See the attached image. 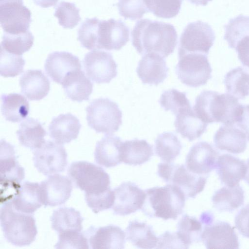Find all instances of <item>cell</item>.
Here are the masks:
<instances>
[{
	"label": "cell",
	"instance_id": "23",
	"mask_svg": "<svg viewBox=\"0 0 249 249\" xmlns=\"http://www.w3.org/2000/svg\"><path fill=\"white\" fill-rule=\"evenodd\" d=\"M9 200H11L13 207L17 211L33 214L43 205L40 184L24 182Z\"/></svg>",
	"mask_w": 249,
	"mask_h": 249
},
{
	"label": "cell",
	"instance_id": "29",
	"mask_svg": "<svg viewBox=\"0 0 249 249\" xmlns=\"http://www.w3.org/2000/svg\"><path fill=\"white\" fill-rule=\"evenodd\" d=\"M176 116V132L190 142L200 138L207 130L208 124L196 116L192 107L182 110Z\"/></svg>",
	"mask_w": 249,
	"mask_h": 249
},
{
	"label": "cell",
	"instance_id": "51",
	"mask_svg": "<svg viewBox=\"0 0 249 249\" xmlns=\"http://www.w3.org/2000/svg\"><path fill=\"white\" fill-rule=\"evenodd\" d=\"M59 0H33L36 5L42 8H48L54 6Z\"/></svg>",
	"mask_w": 249,
	"mask_h": 249
},
{
	"label": "cell",
	"instance_id": "37",
	"mask_svg": "<svg viewBox=\"0 0 249 249\" xmlns=\"http://www.w3.org/2000/svg\"><path fill=\"white\" fill-rule=\"evenodd\" d=\"M182 146L178 137L171 132H164L155 142L156 154L165 162H172L179 155Z\"/></svg>",
	"mask_w": 249,
	"mask_h": 249
},
{
	"label": "cell",
	"instance_id": "2",
	"mask_svg": "<svg viewBox=\"0 0 249 249\" xmlns=\"http://www.w3.org/2000/svg\"><path fill=\"white\" fill-rule=\"evenodd\" d=\"M193 110L199 119L208 124L221 123L232 125L242 114L243 105L229 93L203 90L196 98Z\"/></svg>",
	"mask_w": 249,
	"mask_h": 249
},
{
	"label": "cell",
	"instance_id": "19",
	"mask_svg": "<svg viewBox=\"0 0 249 249\" xmlns=\"http://www.w3.org/2000/svg\"><path fill=\"white\" fill-rule=\"evenodd\" d=\"M43 204L54 207L65 203L72 190V181L66 176L55 174L40 183Z\"/></svg>",
	"mask_w": 249,
	"mask_h": 249
},
{
	"label": "cell",
	"instance_id": "3",
	"mask_svg": "<svg viewBox=\"0 0 249 249\" xmlns=\"http://www.w3.org/2000/svg\"><path fill=\"white\" fill-rule=\"evenodd\" d=\"M142 211L149 217L176 220L183 212L186 196L178 187L171 184L145 190Z\"/></svg>",
	"mask_w": 249,
	"mask_h": 249
},
{
	"label": "cell",
	"instance_id": "4",
	"mask_svg": "<svg viewBox=\"0 0 249 249\" xmlns=\"http://www.w3.org/2000/svg\"><path fill=\"white\" fill-rule=\"evenodd\" d=\"M1 205L0 226L5 238L15 246H29L37 233L34 216L16 210L11 200Z\"/></svg>",
	"mask_w": 249,
	"mask_h": 249
},
{
	"label": "cell",
	"instance_id": "15",
	"mask_svg": "<svg viewBox=\"0 0 249 249\" xmlns=\"http://www.w3.org/2000/svg\"><path fill=\"white\" fill-rule=\"evenodd\" d=\"M130 30L121 19H99L96 31V49L120 50L129 40Z\"/></svg>",
	"mask_w": 249,
	"mask_h": 249
},
{
	"label": "cell",
	"instance_id": "9",
	"mask_svg": "<svg viewBox=\"0 0 249 249\" xmlns=\"http://www.w3.org/2000/svg\"><path fill=\"white\" fill-rule=\"evenodd\" d=\"M215 38L214 31L206 22H190L184 29L179 38L178 55L187 53L208 55Z\"/></svg>",
	"mask_w": 249,
	"mask_h": 249
},
{
	"label": "cell",
	"instance_id": "36",
	"mask_svg": "<svg viewBox=\"0 0 249 249\" xmlns=\"http://www.w3.org/2000/svg\"><path fill=\"white\" fill-rule=\"evenodd\" d=\"M126 239L140 249L156 248L159 238L151 226L138 221H130L126 229Z\"/></svg>",
	"mask_w": 249,
	"mask_h": 249
},
{
	"label": "cell",
	"instance_id": "44",
	"mask_svg": "<svg viewBox=\"0 0 249 249\" xmlns=\"http://www.w3.org/2000/svg\"><path fill=\"white\" fill-rule=\"evenodd\" d=\"M25 61L21 55L9 53L0 48V74L4 77H15L22 73Z\"/></svg>",
	"mask_w": 249,
	"mask_h": 249
},
{
	"label": "cell",
	"instance_id": "34",
	"mask_svg": "<svg viewBox=\"0 0 249 249\" xmlns=\"http://www.w3.org/2000/svg\"><path fill=\"white\" fill-rule=\"evenodd\" d=\"M1 110L5 120L18 123L25 119L29 112V103L20 94H4L1 96Z\"/></svg>",
	"mask_w": 249,
	"mask_h": 249
},
{
	"label": "cell",
	"instance_id": "28",
	"mask_svg": "<svg viewBox=\"0 0 249 249\" xmlns=\"http://www.w3.org/2000/svg\"><path fill=\"white\" fill-rule=\"evenodd\" d=\"M123 142L118 136L108 135L98 141L94 151L96 162L106 168L117 166L122 162L121 146Z\"/></svg>",
	"mask_w": 249,
	"mask_h": 249
},
{
	"label": "cell",
	"instance_id": "21",
	"mask_svg": "<svg viewBox=\"0 0 249 249\" xmlns=\"http://www.w3.org/2000/svg\"><path fill=\"white\" fill-rule=\"evenodd\" d=\"M44 68L53 81L61 84L69 73L81 70V65L79 58L71 53L56 51L48 55Z\"/></svg>",
	"mask_w": 249,
	"mask_h": 249
},
{
	"label": "cell",
	"instance_id": "50",
	"mask_svg": "<svg viewBox=\"0 0 249 249\" xmlns=\"http://www.w3.org/2000/svg\"><path fill=\"white\" fill-rule=\"evenodd\" d=\"M236 123L245 132L249 141V105H243L242 113Z\"/></svg>",
	"mask_w": 249,
	"mask_h": 249
},
{
	"label": "cell",
	"instance_id": "38",
	"mask_svg": "<svg viewBox=\"0 0 249 249\" xmlns=\"http://www.w3.org/2000/svg\"><path fill=\"white\" fill-rule=\"evenodd\" d=\"M224 83L228 92L239 99L249 95V73L241 67L230 71L225 76Z\"/></svg>",
	"mask_w": 249,
	"mask_h": 249
},
{
	"label": "cell",
	"instance_id": "12",
	"mask_svg": "<svg viewBox=\"0 0 249 249\" xmlns=\"http://www.w3.org/2000/svg\"><path fill=\"white\" fill-rule=\"evenodd\" d=\"M0 176L1 192L4 191L1 195L10 189L16 194L25 177L24 169L17 160L14 146L3 140L0 141Z\"/></svg>",
	"mask_w": 249,
	"mask_h": 249
},
{
	"label": "cell",
	"instance_id": "41",
	"mask_svg": "<svg viewBox=\"0 0 249 249\" xmlns=\"http://www.w3.org/2000/svg\"><path fill=\"white\" fill-rule=\"evenodd\" d=\"M159 103L164 110L171 111L175 116L182 110L192 107L186 93L175 89L163 91Z\"/></svg>",
	"mask_w": 249,
	"mask_h": 249
},
{
	"label": "cell",
	"instance_id": "33",
	"mask_svg": "<svg viewBox=\"0 0 249 249\" xmlns=\"http://www.w3.org/2000/svg\"><path fill=\"white\" fill-rule=\"evenodd\" d=\"M52 228L58 233L67 231H82L83 218L72 207H63L53 211L51 217Z\"/></svg>",
	"mask_w": 249,
	"mask_h": 249
},
{
	"label": "cell",
	"instance_id": "14",
	"mask_svg": "<svg viewBox=\"0 0 249 249\" xmlns=\"http://www.w3.org/2000/svg\"><path fill=\"white\" fill-rule=\"evenodd\" d=\"M224 39L236 50L242 65L249 68V17L240 15L225 25Z\"/></svg>",
	"mask_w": 249,
	"mask_h": 249
},
{
	"label": "cell",
	"instance_id": "53",
	"mask_svg": "<svg viewBox=\"0 0 249 249\" xmlns=\"http://www.w3.org/2000/svg\"><path fill=\"white\" fill-rule=\"evenodd\" d=\"M246 165L247 171L244 179L249 184V159L247 161Z\"/></svg>",
	"mask_w": 249,
	"mask_h": 249
},
{
	"label": "cell",
	"instance_id": "5",
	"mask_svg": "<svg viewBox=\"0 0 249 249\" xmlns=\"http://www.w3.org/2000/svg\"><path fill=\"white\" fill-rule=\"evenodd\" d=\"M75 186L85 192V196L105 193L110 187V177L101 167L87 161L73 162L68 170Z\"/></svg>",
	"mask_w": 249,
	"mask_h": 249
},
{
	"label": "cell",
	"instance_id": "30",
	"mask_svg": "<svg viewBox=\"0 0 249 249\" xmlns=\"http://www.w3.org/2000/svg\"><path fill=\"white\" fill-rule=\"evenodd\" d=\"M61 85L67 97L78 102L89 100L93 90L92 83L81 70L69 73Z\"/></svg>",
	"mask_w": 249,
	"mask_h": 249
},
{
	"label": "cell",
	"instance_id": "7",
	"mask_svg": "<svg viewBox=\"0 0 249 249\" xmlns=\"http://www.w3.org/2000/svg\"><path fill=\"white\" fill-rule=\"evenodd\" d=\"M158 174L166 182L180 188L186 197L191 198L203 190L208 177L190 171L185 164L165 162L158 164Z\"/></svg>",
	"mask_w": 249,
	"mask_h": 249
},
{
	"label": "cell",
	"instance_id": "42",
	"mask_svg": "<svg viewBox=\"0 0 249 249\" xmlns=\"http://www.w3.org/2000/svg\"><path fill=\"white\" fill-rule=\"evenodd\" d=\"M80 9L74 3L61 1L55 9L54 16L58 18L60 25L65 29H72L81 20Z\"/></svg>",
	"mask_w": 249,
	"mask_h": 249
},
{
	"label": "cell",
	"instance_id": "11",
	"mask_svg": "<svg viewBox=\"0 0 249 249\" xmlns=\"http://www.w3.org/2000/svg\"><path fill=\"white\" fill-rule=\"evenodd\" d=\"M30 10L23 0H0V23L3 33L18 34L29 30Z\"/></svg>",
	"mask_w": 249,
	"mask_h": 249
},
{
	"label": "cell",
	"instance_id": "48",
	"mask_svg": "<svg viewBox=\"0 0 249 249\" xmlns=\"http://www.w3.org/2000/svg\"><path fill=\"white\" fill-rule=\"evenodd\" d=\"M158 249H186L176 232L165 231L158 238Z\"/></svg>",
	"mask_w": 249,
	"mask_h": 249
},
{
	"label": "cell",
	"instance_id": "8",
	"mask_svg": "<svg viewBox=\"0 0 249 249\" xmlns=\"http://www.w3.org/2000/svg\"><path fill=\"white\" fill-rule=\"evenodd\" d=\"M178 58L175 72L184 85L197 88L205 85L212 78V69L207 55L187 53L178 56Z\"/></svg>",
	"mask_w": 249,
	"mask_h": 249
},
{
	"label": "cell",
	"instance_id": "1",
	"mask_svg": "<svg viewBox=\"0 0 249 249\" xmlns=\"http://www.w3.org/2000/svg\"><path fill=\"white\" fill-rule=\"evenodd\" d=\"M131 38L139 54L155 53L163 58L174 52L178 43L177 32L172 24L149 19L136 23Z\"/></svg>",
	"mask_w": 249,
	"mask_h": 249
},
{
	"label": "cell",
	"instance_id": "40",
	"mask_svg": "<svg viewBox=\"0 0 249 249\" xmlns=\"http://www.w3.org/2000/svg\"><path fill=\"white\" fill-rule=\"evenodd\" d=\"M34 41V36L30 31L18 34L3 33L0 48L9 53L21 55L31 48Z\"/></svg>",
	"mask_w": 249,
	"mask_h": 249
},
{
	"label": "cell",
	"instance_id": "45",
	"mask_svg": "<svg viewBox=\"0 0 249 249\" xmlns=\"http://www.w3.org/2000/svg\"><path fill=\"white\" fill-rule=\"evenodd\" d=\"M116 5L120 15L125 19H139L149 12L145 0H119Z\"/></svg>",
	"mask_w": 249,
	"mask_h": 249
},
{
	"label": "cell",
	"instance_id": "43",
	"mask_svg": "<svg viewBox=\"0 0 249 249\" xmlns=\"http://www.w3.org/2000/svg\"><path fill=\"white\" fill-rule=\"evenodd\" d=\"M183 0H145L150 12L157 17L171 18L179 13Z\"/></svg>",
	"mask_w": 249,
	"mask_h": 249
},
{
	"label": "cell",
	"instance_id": "52",
	"mask_svg": "<svg viewBox=\"0 0 249 249\" xmlns=\"http://www.w3.org/2000/svg\"><path fill=\"white\" fill-rule=\"evenodd\" d=\"M189 2L191 3L192 4H195L196 6L198 5H202L205 6L206 5L209 1H212V0H187Z\"/></svg>",
	"mask_w": 249,
	"mask_h": 249
},
{
	"label": "cell",
	"instance_id": "13",
	"mask_svg": "<svg viewBox=\"0 0 249 249\" xmlns=\"http://www.w3.org/2000/svg\"><path fill=\"white\" fill-rule=\"evenodd\" d=\"M83 62L88 77L97 84L109 83L117 75L118 65L108 52L93 50L85 55Z\"/></svg>",
	"mask_w": 249,
	"mask_h": 249
},
{
	"label": "cell",
	"instance_id": "35",
	"mask_svg": "<svg viewBox=\"0 0 249 249\" xmlns=\"http://www.w3.org/2000/svg\"><path fill=\"white\" fill-rule=\"evenodd\" d=\"M244 191L238 184L222 187L215 192L212 200L217 210L231 212L244 204Z\"/></svg>",
	"mask_w": 249,
	"mask_h": 249
},
{
	"label": "cell",
	"instance_id": "25",
	"mask_svg": "<svg viewBox=\"0 0 249 249\" xmlns=\"http://www.w3.org/2000/svg\"><path fill=\"white\" fill-rule=\"evenodd\" d=\"M215 147L233 154L244 152L247 148V136L245 132L234 124L221 126L213 138Z\"/></svg>",
	"mask_w": 249,
	"mask_h": 249
},
{
	"label": "cell",
	"instance_id": "31",
	"mask_svg": "<svg viewBox=\"0 0 249 249\" xmlns=\"http://www.w3.org/2000/svg\"><path fill=\"white\" fill-rule=\"evenodd\" d=\"M17 135L22 145L32 150H36L41 147L46 142L44 137L47 132L37 120L28 118L19 125Z\"/></svg>",
	"mask_w": 249,
	"mask_h": 249
},
{
	"label": "cell",
	"instance_id": "39",
	"mask_svg": "<svg viewBox=\"0 0 249 249\" xmlns=\"http://www.w3.org/2000/svg\"><path fill=\"white\" fill-rule=\"evenodd\" d=\"M202 232L200 221L187 214H184L178 223L176 233L186 249L192 244L200 241Z\"/></svg>",
	"mask_w": 249,
	"mask_h": 249
},
{
	"label": "cell",
	"instance_id": "22",
	"mask_svg": "<svg viewBox=\"0 0 249 249\" xmlns=\"http://www.w3.org/2000/svg\"><path fill=\"white\" fill-rule=\"evenodd\" d=\"M169 68L163 57L155 53L143 55L138 63L137 73L144 84L158 86L167 77Z\"/></svg>",
	"mask_w": 249,
	"mask_h": 249
},
{
	"label": "cell",
	"instance_id": "20",
	"mask_svg": "<svg viewBox=\"0 0 249 249\" xmlns=\"http://www.w3.org/2000/svg\"><path fill=\"white\" fill-rule=\"evenodd\" d=\"M85 233L91 249L124 248L125 233L117 226L109 225L97 228L91 226Z\"/></svg>",
	"mask_w": 249,
	"mask_h": 249
},
{
	"label": "cell",
	"instance_id": "47",
	"mask_svg": "<svg viewBox=\"0 0 249 249\" xmlns=\"http://www.w3.org/2000/svg\"><path fill=\"white\" fill-rule=\"evenodd\" d=\"M114 199V192L112 190L102 194L85 196L87 204L95 213L112 208Z\"/></svg>",
	"mask_w": 249,
	"mask_h": 249
},
{
	"label": "cell",
	"instance_id": "32",
	"mask_svg": "<svg viewBox=\"0 0 249 249\" xmlns=\"http://www.w3.org/2000/svg\"><path fill=\"white\" fill-rule=\"evenodd\" d=\"M153 155V146L145 140L125 141L121 146V160L130 165H141Z\"/></svg>",
	"mask_w": 249,
	"mask_h": 249
},
{
	"label": "cell",
	"instance_id": "16",
	"mask_svg": "<svg viewBox=\"0 0 249 249\" xmlns=\"http://www.w3.org/2000/svg\"><path fill=\"white\" fill-rule=\"evenodd\" d=\"M113 190L115 199L112 208L115 214L124 216L142 209L146 193L136 184L124 182Z\"/></svg>",
	"mask_w": 249,
	"mask_h": 249
},
{
	"label": "cell",
	"instance_id": "49",
	"mask_svg": "<svg viewBox=\"0 0 249 249\" xmlns=\"http://www.w3.org/2000/svg\"><path fill=\"white\" fill-rule=\"evenodd\" d=\"M234 223L239 232L249 238V204L240 209L235 217Z\"/></svg>",
	"mask_w": 249,
	"mask_h": 249
},
{
	"label": "cell",
	"instance_id": "17",
	"mask_svg": "<svg viewBox=\"0 0 249 249\" xmlns=\"http://www.w3.org/2000/svg\"><path fill=\"white\" fill-rule=\"evenodd\" d=\"M201 240L207 249H233L239 248L234 228L228 222L218 221L205 225Z\"/></svg>",
	"mask_w": 249,
	"mask_h": 249
},
{
	"label": "cell",
	"instance_id": "27",
	"mask_svg": "<svg viewBox=\"0 0 249 249\" xmlns=\"http://www.w3.org/2000/svg\"><path fill=\"white\" fill-rule=\"evenodd\" d=\"M21 92L30 100H40L46 97L50 89L48 77L40 70H29L20 77Z\"/></svg>",
	"mask_w": 249,
	"mask_h": 249
},
{
	"label": "cell",
	"instance_id": "24",
	"mask_svg": "<svg viewBox=\"0 0 249 249\" xmlns=\"http://www.w3.org/2000/svg\"><path fill=\"white\" fill-rule=\"evenodd\" d=\"M81 127L79 119L68 113L53 119L49 125L50 137L56 142L63 144L77 138Z\"/></svg>",
	"mask_w": 249,
	"mask_h": 249
},
{
	"label": "cell",
	"instance_id": "6",
	"mask_svg": "<svg viewBox=\"0 0 249 249\" xmlns=\"http://www.w3.org/2000/svg\"><path fill=\"white\" fill-rule=\"evenodd\" d=\"M88 125L97 133L111 134L122 124V112L118 104L107 98L92 101L86 107Z\"/></svg>",
	"mask_w": 249,
	"mask_h": 249
},
{
	"label": "cell",
	"instance_id": "18",
	"mask_svg": "<svg viewBox=\"0 0 249 249\" xmlns=\"http://www.w3.org/2000/svg\"><path fill=\"white\" fill-rule=\"evenodd\" d=\"M219 152L206 142H199L193 145L186 158L185 165L191 172L208 176L216 168Z\"/></svg>",
	"mask_w": 249,
	"mask_h": 249
},
{
	"label": "cell",
	"instance_id": "26",
	"mask_svg": "<svg viewBox=\"0 0 249 249\" xmlns=\"http://www.w3.org/2000/svg\"><path fill=\"white\" fill-rule=\"evenodd\" d=\"M215 168L222 183L229 187L238 184L244 178L247 171L244 160L228 154L218 157Z\"/></svg>",
	"mask_w": 249,
	"mask_h": 249
},
{
	"label": "cell",
	"instance_id": "46",
	"mask_svg": "<svg viewBox=\"0 0 249 249\" xmlns=\"http://www.w3.org/2000/svg\"><path fill=\"white\" fill-rule=\"evenodd\" d=\"M55 249H89L88 237L85 232L72 231L58 233Z\"/></svg>",
	"mask_w": 249,
	"mask_h": 249
},
{
	"label": "cell",
	"instance_id": "10",
	"mask_svg": "<svg viewBox=\"0 0 249 249\" xmlns=\"http://www.w3.org/2000/svg\"><path fill=\"white\" fill-rule=\"evenodd\" d=\"M34 166L45 176H51L65 171L68 163L67 153L64 147L55 142L48 141L35 150Z\"/></svg>",
	"mask_w": 249,
	"mask_h": 249
}]
</instances>
